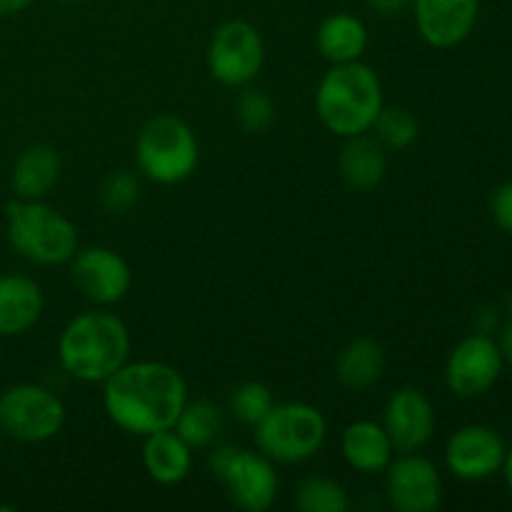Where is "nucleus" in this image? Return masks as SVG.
I'll use <instances>...</instances> for the list:
<instances>
[{
	"label": "nucleus",
	"instance_id": "1",
	"mask_svg": "<svg viewBox=\"0 0 512 512\" xmlns=\"http://www.w3.org/2000/svg\"><path fill=\"white\" fill-rule=\"evenodd\" d=\"M188 403L183 375L160 360H135L103 383V410L123 433L145 435L170 430Z\"/></svg>",
	"mask_w": 512,
	"mask_h": 512
},
{
	"label": "nucleus",
	"instance_id": "2",
	"mask_svg": "<svg viewBox=\"0 0 512 512\" xmlns=\"http://www.w3.org/2000/svg\"><path fill=\"white\" fill-rule=\"evenodd\" d=\"M130 330L108 310H88L70 320L58 340L60 368L80 383L103 385L130 360Z\"/></svg>",
	"mask_w": 512,
	"mask_h": 512
},
{
	"label": "nucleus",
	"instance_id": "3",
	"mask_svg": "<svg viewBox=\"0 0 512 512\" xmlns=\"http://www.w3.org/2000/svg\"><path fill=\"white\" fill-rule=\"evenodd\" d=\"M383 105V83L363 60L333 65L315 90L320 123L345 140L370 133Z\"/></svg>",
	"mask_w": 512,
	"mask_h": 512
},
{
	"label": "nucleus",
	"instance_id": "4",
	"mask_svg": "<svg viewBox=\"0 0 512 512\" xmlns=\"http://www.w3.org/2000/svg\"><path fill=\"white\" fill-rule=\"evenodd\" d=\"M5 235L15 253L40 268H55L78 253V228L45 200L15 198L5 205Z\"/></svg>",
	"mask_w": 512,
	"mask_h": 512
},
{
	"label": "nucleus",
	"instance_id": "5",
	"mask_svg": "<svg viewBox=\"0 0 512 512\" xmlns=\"http://www.w3.org/2000/svg\"><path fill=\"white\" fill-rule=\"evenodd\" d=\"M135 160L140 173L153 183L178 185L198 168V135L175 115H155L140 128L135 140Z\"/></svg>",
	"mask_w": 512,
	"mask_h": 512
},
{
	"label": "nucleus",
	"instance_id": "6",
	"mask_svg": "<svg viewBox=\"0 0 512 512\" xmlns=\"http://www.w3.org/2000/svg\"><path fill=\"white\" fill-rule=\"evenodd\" d=\"M328 438L325 415L310 403H275L255 425L258 450L280 465H298L315 458Z\"/></svg>",
	"mask_w": 512,
	"mask_h": 512
},
{
	"label": "nucleus",
	"instance_id": "7",
	"mask_svg": "<svg viewBox=\"0 0 512 512\" xmlns=\"http://www.w3.org/2000/svg\"><path fill=\"white\" fill-rule=\"evenodd\" d=\"M210 470L220 480L235 508L248 512L273 508L280 480L273 460L265 458L263 453L223 445L210 455Z\"/></svg>",
	"mask_w": 512,
	"mask_h": 512
},
{
	"label": "nucleus",
	"instance_id": "8",
	"mask_svg": "<svg viewBox=\"0 0 512 512\" xmlns=\"http://www.w3.org/2000/svg\"><path fill=\"white\" fill-rule=\"evenodd\" d=\"M68 410L50 388L20 383L0 395V433L18 443H48L63 430Z\"/></svg>",
	"mask_w": 512,
	"mask_h": 512
},
{
	"label": "nucleus",
	"instance_id": "9",
	"mask_svg": "<svg viewBox=\"0 0 512 512\" xmlns=\"http://www.w3.org/2000/svg\"><path fill=\"white\" fill-rule=\"evenodd\" d=\"M205 63L210 78L220 85L245 88L258 78L265 63L263 35L248 20H228L210 38Z\"/></svg>",
	"mask_w": 512,
	"mask_h": 512
},
{
	"label": "nucleus",
	"instance_id": "10",
	"mask_svg": "<svg viewBox=\"0 0 512 512\" xmlns=\"http://www.w3.org/2000/svg\"><path fill=\"white\" fill-rule=\"evenodd\" d=\"M70 278L80 295L100 308L120 303L133 285L128 260L105 245L78 248V253L70 260Z\"/></svg>",
	"mask_w": 512,
	"mask_h": 512
},
{
	"label": "nucleus",
	"instance_id": "11",
	"mask_svg": "<svg viewBox=\"0 0 512 512\" xmlns=\"http://www.w3.org/2000/svg\"><path fill=\"white\" fill-rule=\"evenodd\" d=\"M385 473V498L398 512H433L443 503V478L433 460L403 453L390 460Z\"/></svg>",
	"mask_w": 512,
	"mask_h": 512
},
{
	"label": "nucleus",
	"instance_id": "12",
	"mask_svg": "<svg viewBox=\"0 0 512 512\" xmlns=\"http://www.w3.org/2000/svg\"><path fill=\"white\" fill-rule=\"evenodd\" d=\"M503 363V350L488 333L468 335L450 353L445 383L458 398H480L498 383Z\"/></svg>",
	"mask_w": 512,
	"mask_h": 512
},
{
	"label": "nucleus",
	"instance_id": "13",
	"mask_svg": "<svg viewBox=\"0 0 512 512\" xmlns=\"http://www.w3.org/2000/svg\"><path fill=\"white\" fill-rule=\"evenodd\" d=\"M505 450L508 448L498 430L488 425H465L450 435L445 445V465L455 478L478 483L503 470Z\"/></svg>",
	"mask_w": 512,
	"mask_h": 512
},
{
	"label": "nucleus",
	"instance_id": "14",
	"mask_svg": "<svg viewBox=\"0 0 512 512\" xmlns=\"http://www.w3.org/2000/svg\"><path fill=\"white\" fill-rule=\"evenodd\" d=\"M435 408L418 388H400L388 398L383 410V428L388 430L398 453H418L433 440Z\"/></svg>",
	"mask_w": 512,
	"mask_h": 512
},
{
	"label": "nucleus",
	"instance_id": "15",
	"mask_svg": "<svg viewBox=\"0 0 512 512\" xmlns=\"http://www.w3.org/2000/svg\"><path fill=\"white\" fill-rule=\"evenodd\" d=\"M420 38L433 48H455L473 33L480 0H413L410 3Z\"/></svg>",
	"mask_w": 512,
	"mask_h": 512
},
{
	"label": "nucleus",
	"instance_id": "16",
	"mask_svg": "<svg viewBox=\"0 0 512 512\" xmlns=\"http://www.w3.org/2000/svg\"><path fill=\"white\" fill-rule=\"evenodd\" d=\"M45 308L40 285L20 273L0 278V338H15L33 328Z\"/></svg>",
	"mask_w": 512,
	"mask_h": 512
},
{
	"label": "nucleus",
	"instance_id": "17",
	"mask_svg": "<svg viewBox=\"0 0 512 512\" xmlns=\"http://www.w3.org/2000/svg\"><path fill=\"white\" fill-rule=\"evenodd\" d=\"M340 450H343V458L350 468L368 475L383 473L395 455V445L388 430L375 420L350 423L340 438Z\"/></svg>",
	"mask_w": 512,
	"mask_h": 512
},
{
	"label": "nucleus",
	"instance_id": "18",
	"mask_svg": "<svg viewBox=\"0 0 512 512\" xmlns=\"http://www.w3.org/2000/svg\"><path fill=\"white\" fill-rule=\"evenodd\" d=\"M60 175H63V160L58 150L38 143L18 155L10 173V185H13L15 198L43 200L58 185Z\"/></svg>",
	"mask_w": 512,
	"mask_h": 512
},
{
	"label": "nucleus",
	"instance_id": "19",
	"mask_svg": "<svg viewBox=\"0 0 512 512\" xmlns=\"http://www.w3.org/2000/svg\"><path fill=\"white\" fill-rule=\"evenodd\" d=\"M143 468L148 478L158 485L183 483L193 468V448L173 428L145 435Z\"/></svg>",
	"mask_w": 512,
	"mask_h": 512
},
{
	"label": "nucleus",
	"instance_id": "20",
	"mask_svg": "<svg viewBox=\"0 0 512 512\" xmlns=\"http://www.w3.org/2000/svg\"><path fill=\"white\" fill-rule=\"evenodd\" d=\"M385 153L388 150L368 133L348 138L343 153H340V175H343L345 185L360 190V193L378 188L388 173V155Z\"/></svg>",
	"mask_w": 512,
	"mask_h": 512
},
{
	"label": "nucleus",
	"instance_id": "21",
	"mask_svg": "<svg viewBox=\"0 0 512 512\" xmlns=\"http://www.w3.org/2000/svg\"><path fill=\"white\" fill-rule=\"evenodd\" d=\"M315 45L333 65L353 63L368 50V25L353 13H333L320 23Z\"/></svg>",
	"mask_w": 512,
	"mask_h": 512
},
{
	"label": "nucleus",
	"instance_id": "22",
	"mask_svg": "<svg viewBox=\"0 0 512 512\" xmlns=\"http://www.w3.org/2000/svg\"><path fill=\"white\" fill-rule=\"evenodd\" d=\"M385 373V350L378 340L373 338H355L340 353L335 363V375L340 385L348 390H368L383 378Z\"/></svg>",
	"mask_w": 512,
	"mask_h": 512
},
{
	"label": "nucleus",
	"instance_id": "23",
	"mask_svg": "<svg viewBox=\"0 0 512 512\" xmlns=\"http://www.w3.org/2000/svg\"><path fill=\"white\" fill-rule=\"evenodd\" d=\"M175 433L190 445V448H210L223 433V413L208 400L185 403L183 413L173 425Z\"/></svg>",
	"mask_w": 512,
	"mask_h": 512
},
{
	"label": "nucleus",
	"instance_id": "24",
	"mask_svg": "<svg viewBox=\"0 0 512 512\" xmlns=\"http://www.w3.org/2000/svg\"><path fill=\"white\" fill-rule=\"evenodd\" d=\"M295 505L303 512H348L350 495L338 480L325 478V475H308L298 485Z\"/></svg>",
	"mask_w": 512,
	"mask_h": 512
},
{
	"label": "nucleus",
	"instance_id": "25",
	"mask_svg": "<svg viewBox=\"0 0 512 512\" xmlns=\"http://www.w3.org/2000/svg\"><path fill=\"white\" fill-rule=\"evenodd\" d=\"M418 118L403 105H383L373 125L375 140L385 150H405L418 140Z\"/></svg>",
	"mask_w": 512,
	"mask_h": 512
},
{
	"label": "nucleus",
	"instance_id": "26",
	"mask_svg": "<svg viewBox=\"0 0 512 512\" xmlns=\"http://www.w3.org/2000/svg\"><path fill=\"white\" fill-rule=\"evenodd\" d=\"M273 405V390L265 383H260V380L243 383L235 390L233 398H230V410H233V415L243 425H250V428H255V425L273 410Z\"/></svg>",
	"mask_w": 512,
	"mask_h": 512
},
{
	"label": "nucleus",
	"instance_id": "27",
	"mask_svg": "<svg viewBox=\"0 0 512 512\" xmlns=\"http://www.w3.org/2000/svg\"><path fill=\"white\" fill-rule=\"evenodd\" d=\"M235 115H238V123L245 133H263L273 125L275 103L265 90L245 85V93L240 95L238 105H235Z\"/></svg>",
	"mask_w": 512,
	"mask_h": 512
},
{
	"label": "nucleus",
	"instance_id": "28",
	"mask_svg": "<svg viewBox=\"0 0 512 512\" xmlns=\"http://www.w3.org/2000/svg\"><path fill=\"white\" fill-rule=\"evenodd\" d=\"M140 198V180L128 170L110 173L100 185V203L108 213H128Z\"/></svg>",
	"mask_w": 512,
	"mask_h": 512
},
{
	"label": "nucleus",
	"instance_id": "29",
	"mask_svg": "<svg viewBox=\"0 0 512 512\" xmlns=\"http://www.w3.org/2000/svg\"><path fill=\"white\" fill-rule=\"evenodd\" d=\"M493 218L505 233H512V183L495 190L493 195Z\"/></svg>",
	"mask_w": 512,
	"mask_h": 512
},
{
	"label": "nucleus",
	"instance_id": "30",
	"mask_svg": "<svg viewBox=\"0 0 512 512\" xmlns=\"http://www.w3.org/2000/svg\"><path fill=\"white\" fill-rule=\"evenodd\" d=\"M365 3L373 13L383 15V18H393V15H400L405 8H410L413 0H365Z\"/></svg>",
	"mask_w": 512,
	"mask_h": 512
},
{
	"label": "nucleus",
	"instance_id": "31",
	"mask_svg": "<svg viewBox=\"0 0 512 512\" xmlns=\"http://www.w3.org/2000/svg\"><path fill=\"white\" fill-rule=\"evenodd\" d=\"M35 0H0V18H10V15L23 13L25 8H30Z\"/></svg>",
	"mask_w": 512,
	"mask_h": 512
},
{
	"label": "nucleus",
	"instance_id": "32",
	"mask_svg": "<svg viewBox=\"0 0 512 512\" xmlns=\"http://www.w3.org/2000/svg\"><path fill=\"white\" fill-rule=\"evenodd\" d=\"M500 350H503V358L512 365V320L508 328H505L503 338H500Z\"/></svg>",
	"mask_w": 512,
	"mask_h": 512
},
{
	"label": "nucleus",
	"instance_id": "33",
	"mask_svg": "<svg viewBox=\"0 0 512 512\" xmlns=\"http://www.w3.org/2000/svg\"><path fill=\"white\" fill-rule=\"evenodd\" d=\"M503 473H505V483L512 490V445L505 450V460H503Z\"/></svg>",
	"mask_w": 512,
	"mask_h": 512
},
{
	"label": "nucleus",
	"instance_id": "34",
	"mask_svg": "<svg viewBox=\"0 0 512 512\" xmlns=\"http://www.w3.org/2000/svg\"><path fill=\"white\" fill-rule=\"evenodd\" d=\"M55 3H60V5H75V3H80V0H55Z\"/></svg>",
	"mask_w": 512,
	"mask_h": 512
},
{
	"label": "nucleus",
	"instance_id": "35",
	"mask_svg": "<svg viewBox=\"0 0 512 512\" xmlns=\"http://www.w3.org/2000/svg\"><path fill=\"white\" fill-rule=\"evenodd\" d=\"M0 363H3V345H0Z\"/></svg>",
	"mask_w": 512,
	"mask_h": 512
},
{
	"label": "nucleus",
	"instance_id": "36",
	"mask_svg": "<svg viewBox=\"0 0 512 512\" xmlns=\"http://www.w3.org/2000/svg\"><path fill=\"white\" fill-rule=\"evenodd\" d=\"M508 310H510V318H512V298H510V305H508Z\"/></svg>",
	"mask_w": 512,
	"mask_h": 512
}]
</instances>
